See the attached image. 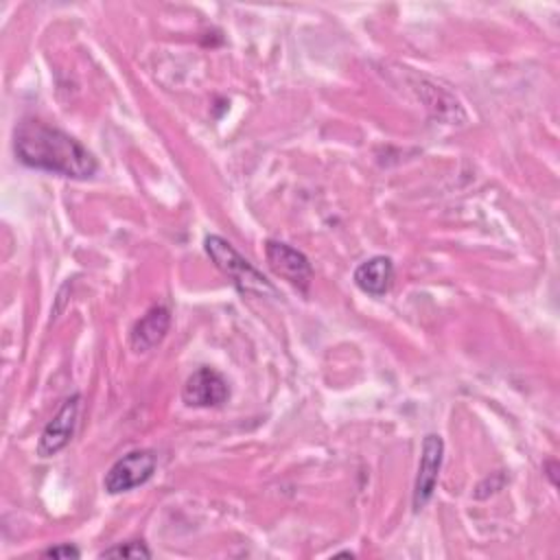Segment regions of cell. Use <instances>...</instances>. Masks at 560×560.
<instances>
[{
    "label": "cell",
    "instance_id": "obj_1",
    "mask_svg": "<svg viewBox=\"0 0 560 560\" xmlns=\"http://www.w3.org/2000/svg\"><path fill=\"white\" fill-rule=\"evenodd\" d=\"M13 149L24 166L70 179H88L98 168L94 155L79 140L35 118H24L15 127Z\"/></svg>",
    "mask_w": 560,
    "mask_h": 560
},
{
    "label": "cell",
    "instance_id": "obj_2",
    "mask_svg": "<svg viewBox=\"0 0 560 560\" xmlns=\"http://www.w3.org/2000/svg\"><path fill=\"white\" fill-rule=\"evenodd\" d=\"M203 249L208 254V258L214 262V267L228 276L232 280V284L241 291V293H249V295H276L273 284L247 260L243 258L234 245L230 241H225L223 236L210 234L203 241Z\"/></svg>",
    "mask_w": 560,
    "mask_h": 560
},
{
    "label": "cell",
    "instance_id": "obj_3",
    "mask_svg": "<svg viewBox=\"0 0 560 560\" xmlns=\"http://www.w3.org/2000/svg\"><path fill=\"white\" fill-rule=\"evenodd\" d=\"M155 466H158V457L153 451H147V448L131 451L112 464V468L103 479V488L109 494L127 492L149 481L155 472Z\"/></svg>",
    "mask_w": 560,
    "mask_h": 560
},
{
    "label": "cell",
    "instance_id": "obj_4",
    "mask_svg": "<svg viewBox=\"0 0 560 560\" xmlns=\"http://www.w3.org/2000/svg\"><path fill=\"white\" fill-rule=\"evenodd\" d=\"M265 258L276 276L284 278L289 284L298 287L300 291L308 289V284L313 280V267L302 252H298L295 247H291L282 241H267Z\"/></svg>",
    "mask_w": 560,
    "mask_h": 560
},
{
    "label": "cell",
    "instance_id": "obj_5",
    "mask_svg": "<svg viewBox=\"0 0 560 560\" xmlns=\"http://www.w3.org/2000/svg\"><path fill=\"white\" fill-rule=\"evenodd\" d=\"M79 411H81V394L68 396L59 407V411L52 416V420L44 427L42 438L37 442V455L52 457L70 444L77 429Z\"/></svg>",
    "mask_w": 560,
    "mask_h": 560
},
{
    "label": "cell",
    "instance_id": "obj_6",
    "mask_svg": "<svg viewBox=\"0 0 560 560\" xmlns=\"http://www.w3.org/2000/svg\"><path fill=\"white\" fill-rule=\"evenodd\" d=\"M228 398V381L212 368L195 370L182 387V400L186 407H219Z\"/></svg>",
    "mask_w": 560,
    "mask_h": 560
},
{
    "label": "cell",
    "instance_id": "obj_7",
    "mask_svg": "<svg viewBox=\"0 0 560 560\" xmlns=\"http://www.w3.org/2000/svg\"><path fill=\"white\" fill-rule=\"evenodd\" d=\"M442 457H444V442L440 435L429 433L422 440V453H420V464H418V475L413 483V510H422L438 483V475L442 468Z\"/></svg>",
    "mask_w": 560,
    "mask_h": 560
},
{
    "label": "cell",
    "instance_id": "obj_8",
    "mask_svg": "<svg viewBox=\"0 0 560 560\" xmlns=\"http://www.w3.org/2000/svg\"><path fill=\"white\" fill-rule=\"evenodd\" d=\"M171 328V311L162 304L151 306L131 328L129 346L133 352H147L158 346Z\"/></svg>",
    "mask_w": 560,
    "mask_h": 560
},
{
    "label": "cell",
    "instance_id": "obj_9",
    "mask_svg": "<svg viewBox=\"0 0 560 560\" xmlns=\"http://www.w3.org/2000/svg\"><path fill=\"white\" fill-rule=\"evenodd\" d=\"M354 284L374 298H381L389 291L392 280H394V262L387 256H372L368 260H363L357 269H354Z\"/></svg>",
    "mask_w": 560,
    "mask_h": 560
},
{
    "label": "cell",
    "instance_id": "obj_10",
    "mask_svg": "<svg viewBox=\"0 0 560 560\" xmlns=\"http://www.w3.org/2000/svg\"><path fill=\"white\" fill-rule=\"evenodd\" d=\"M101 558H151V549L142 540H127L101 551Z\"/></svg>",
    "mask_w": 560,
    "mask_h": 560
},
{
    "label": "cell",
    "instance_id": "obj_11",
    "mask_svg": "<svg viewBox=\"0 0 560 560\" xmlns=\"http://www.w3.org/2000/svg\"><path fill=\"white\" fill-rule=\"evenodd\" d=\"M42 556H46V558H79L81 551L74 545L66 542V545H57V547L46 549Z\"/></svg>",
    "mask_w": 560,
    "mask_h": 560
},
{
    "label": "cell",
    "instance_id": "obj_12",
    "mask_svg": "<svg viewBox=\"0 0 560 560\" xmlns=\"http://www.w3.org/2000/svg\"><path fill=\"white\" fill-rule=\"evenodd\" d=\"M547 466H549V472H547V475H549V479H551V483H556V472H553V468H556V464H553V462H549V464H547Z\"/></svg>",
    "mask_w": 560,
    "mask_h": 560
}]
</instances>
